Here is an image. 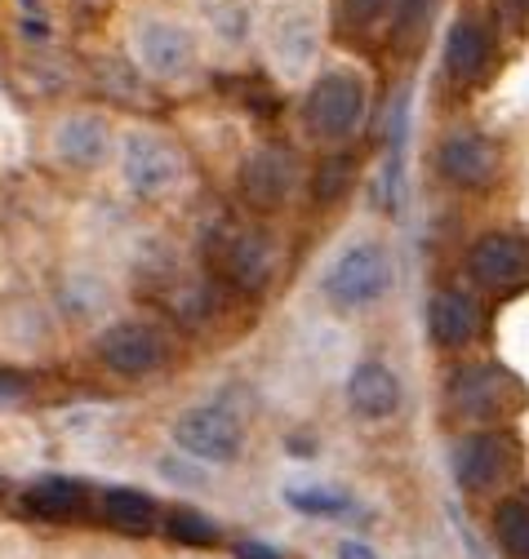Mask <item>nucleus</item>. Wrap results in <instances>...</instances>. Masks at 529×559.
<instances>
[{"instance_id": "nucleus-1", "label": "nucleus", "mask_w": 529, "mask_h": 559, "mask_svg": "<svg viewBox=\"0 0 529 559\" xmlns=\"http://www.w3.org/2000/svg\"><path fill=\"white\" fill-rule=\"evenodd\" d=\"M391 285H396V262H391L387 245L374 236H361V240L343 245L334 253V262L325 266L320 298L334 311L361 316V311H374L391 294Z\"/></svg>"}, {"instance_id": "nucleus-2", "label": "nucleus", "mask_w": 529, "mask_h": 559, "mask_svg": "<svg viewBox=\"0 0 529 559\" xmlns=\"http://www.w3.org/2000/svg\"><path fill=\"white\" fill-rule=\"evenodd\" d=\"M129 62L148 81L183 85L201 67V45H196V32L187 23L169 14H139L129 23Z\"/></svg>"}, {"instance_id": "nucleus-3", "label": "nucleus", "mask_w": 529, "mask_h": 559, "mask_svg": "<svg viewBox=\"0 0 529 559\" xmlns=\"http://www.w3.org/2000/svg\"><path fill=\"white\" fill-rule=\"evenodd\" d=\"M116 174L139 200H169L187 182V156L161 129H125L116 143Z\"/></svg>"}, {"instance_id": "nucleus-4", "label": "nucleus", "mask_w": 529, "mask_h": 559, "mask_svg": "<svg viewBox=\"0 0 529 559\" xmlns=\"http://www.w3.org/2000/svg\"><path fill=\"white\" fill-rule=\"evenodd\" d=\"M262 53H268V67L277 72L281 85H303L311 81L316 62L325 53V23L320 10L298 0V5H285L272 23L268 36H262Z\"/></svg>"}, {"instance_id": "nucleus-5", "label": "nucleus", "mask_w": 529, "mask_h": 559, "mask_svg": "<svg viewBox=\"0 0 529 559\" xmlns=\"http://www.w3.org/2000/svg\"><path fill=\"white\" fill-rule=\"evenodd\" d=\"M174 449L205 466H232L245 453V417L227 400L191 404L174 423Z\"/></svg>"}, {"instance_id": "nucleus-6", "label": "nucleus", "mask_w": 529, "mask_h": 559, "mask_svg": "<svg viewBox=\"0 0 529 559\" xmlns=\"http://www.w3.org/2000/svg\"><path fill=\"white\" fill-rule=\"evenodd\" d=\"M365 107H369L365 81L356 72H348V67H334V72L311 81V90L303 98V124L320 143H348L365 124Z\"/></svg>"}, {"instance_id": "nucleus-7", "label": "nucleus", "mask_w": 529, "mask_h": 559, "mask_svg": "<svg viewBox=\"0 0 529 559\" xmlns=\"http://www.w3.org/2000/svg\"><path fill=\"white\" fill-rule=\"evenodd\" d=\"M445 400L458 417H468V423H498V417H512L520 413L525 404V382L503 369V365H462L454 369L449 386H445Z\"/></svg>"}, {"instance_id": "nucleus-8", "label": "nucleus", "mask_w": 529, "mask_h": 559, "mask_svg": "<svg viewBox=\"0 0 529 559\" xmlns=\"http://www.w3.org/2000/svg\"><path fill=\"white\" fill-rule=\"evenodd\" d=\"M303 182V165H298V152L285 147V143H258L245 152L240 169H236V187L245 195L249 209L258 214H277L294 200Z\"/></svg>"}, {"instance_id": "nucleus-9", "label": "nucleus", "mask_w": 529, "mask_h": 559, "mask_svg": "<svg viewBox=\"0 0 529 559\" xmlns=\"http://www.w3.org/2000/svg\"><path fill=\"white\" fill-rule=\"evenodd\" d=\"M210 266L236 294H262L277 275V245L254 227H223L210 240Z\"/></svg>"}, {"instance_id": "nucleus-10", "label": "nucleus", "mask_w": 529, "mask_h": 559, "mask_svg": "<svg viewBox=\"0 0 529 559\" xmlns=\"http://www.w3.org/2000/svg\"><path fill=\"white\" fill-rule=\"evenodd\" d=\"M94 352L120 378H152L169 365V337L148 320H116L98 333Z\"/></svg>"}, {"instance_id": "nucleus-11", "label": "nucleus", "mask_w": 529, "mask_h": 559, "mask_svg": "<svg viewBox=\"0 0 529 559\" xmlns=\"http://www.w3.org/2000/svg\"><path fill=\"white\" fill-rule=\"evenodd\" d=\"M116 143H120V133L98 111H68L49 129V156L58 165H68V169H81V174L111 165Z\"/></svg>"}, {"instance_id": "nucleus-12", "label": "nucleus", "mask_w": 529, "mask_h": 559, "mask_svg": "<svg viewBox=\"0 0 529 559\" xmlns=\"http://www.w3.org/2000/svg\"><path fill=\"white\" fill-rule=\"evenodd\" d=\"M468 275L485 294H516L529 289V236L494 231L468 249Z\"/></svg>"}, {"instance_id": "nucleus-13", "label": "nucleus", "mask_w": 529, "mask_h": 559, "mask_svg": "<svg viewBox=\"0 0 529 559\" xmlns=\"http://www.w3.org/2000/svg\"><path fill=\"white\" fill-rule=\"evenodd\" d=\"M454 479L462 493H490L494 484H503L516 466V453H512V440L498 436V431H477V436H462L454 444Z\"/></svg>"}, {"instance_id": "nucleus-14", "label": "nucleus", "mask_w": 529, "mask_h": 559, "mask_svg": "<svg viewBox=\"0 0 529 559\" xmlns=\"http://www.w3.org/2000/svg\"><path fill=\"white\" fill-rule=\"evenodd\" d=\"M498 165H503L498 147L477 129H454V133L440 138V147H436V174L454 187H468V191L490 187Z\"/></svg>"}, {"instance_id": "nucleus-15", "label": "nucleus", "mask_w": 529, "mask_h": 559, "mask_svg": "<svg viewBox=\"0 0 529 559\" xmlns=\"http://www.w3.org/2000/svg\"><path fill=\"white\" fill-rule=\"evenodd\" d=\"M405 404L401 378L387 360H361L348 373V408L361 417V423H387Z\"/></svg>"}, {"instance_id": "nucleus-16", "label": "nucleus", "mask_w": 529, "mask_h": 559, "mask_svg": "<svg viewBox=\"0 0 529 559\" xmlns=\"http://www.w3.org/2000/svg\"><path fill=\"white\" fill-rule=\"evenodd\" d=\"M481 302L462 289H436L427 298V337L445 352H458V346H468L481 337Z\"/></svg>"}, {"instance_id": "nucleus-17", "label": "nucleus", "mask_w": 529, "mask_h": 559, "mask_svg": "<svg viewBox=\"0 0 529 559\" xmlns=\"http://www.w3.org/2000/svg\"><path fill=\"white\" fill-rule=\"evenodd\" d=\"M494 58V36L481 19H458L445 36V76L454 85H477Z\"/></svg>"}, {"instance_id": "nucleus-18", "label": "nucleus", "mask_w": 529, "mask_h": 559, "mask_svg": "<svg viewBox=\"0 0 529 559\" xmlns=\"http://www.w3.org/2000/svg\"><path fill=\"white\" fill-rule=\"evenodd\" d=\"M85 507H90V484L72 479V475H40L23 493V511L32 520H49V524H68V520L85 515Z\"/></svg>"}, {"instance_id": "nucleus-19", "label": "nucleus", "mask_w": 529, "mask_h": 559, "mask_svg": "<svg viewBox=\"0 0 529 559\" xmlns=\"http://www.w3.org/2000/svg\"><path fill=\"white\" fill-rule=\"evenodd\" d=\"M103 520L120 533H152L161 524V502L143 488H107Z\"/></svg>"}, {"instance_id": "nucleus-20", "label": "nucleus", "mask_w": 529, "mask_h": 559, "mask_svg": "<svg viewBox=\"0 0 529 559\" xmlns=\"http://www.w3.org/2000/svg\"><path fill=\"white\" fill-rule=\"evenodd\" d=\"M494 537L507 559H529V493H512L494 507Z\"/></svg>"}, {"instance_id": "nucleus-21", "label": "nucleus", "mask_w": 529, "mask_h": 559, "mask_svg": "<svg viewBox=\"0 0 529 559\" xmlns=\"http://www.w3.org/2000/svg\"><path fill=\"white\" fill-rule=\"evenodd\" d=\"M58 302H62V311H68L72 320H98L111 298H107V285L94 271H72L68 280H62Z\"/></svg>"}, {"instance_id": "nucleus-22", "label": "nucleus", "mask_w": 529, "mask_h": 559, "mask_svg": "<svg viewBox=\"0 0 529 559\" xmlns=\"http://www.w3.org/2000/svg\"><path fill=\"white\" fill-rule=\"evenodd\" d=\"M165 533L191 550H201V546H219L223 542V528L205 515V511H196V507H174L165 515Z\"/></svg>"}, {"instance_id": "nucleus-23", "label": "nucleus", "mask_w": 529, "mask_h": 559, "mask_svg": "<svg viewBox=\"0 0 529 559\" xmlns=\"http://www.w3.org/2000/svg\"><path fill=\"white\" fill-rule=\"evenodd\" d=\"M205 23L223 45H240L249 36V10L245 0H205Z\"/></svg>"}, {"instance_id": "nucleus-24", "label": "nucleus", "mask_w": 529, "mask_h": 559, "mask_svg": "<svg viewBox=\"0 0 529 559\" xmlns=\"http://www.w3.org/2000/svg\"><path fill=\"white\" fill-rule=\"evenodd\" d=\"M285 502L298 507L303 515H316V520H339L352 511V498L339 493V488H290Z\"/></svg>"}, {"instance_id": "nucleus-25", "label": "nucleus", "mask_w": 529, "mask_h": 559, "mask_svg": "<svg viewBox=\"0 0 529 559\" xmlns=\"http://www.w3.org/2000/svg\"><path fill=\"white\" fill-rule=\"evenodd\" d=\"M391 5H396V0H339V14H343V23H348V27L369 32L378 19H387V14H391Z\"/></svg>"}, {"instance_id": "nucleus-26", "label": "nucleus", "mask_w": 529, "mask_h": 559, "mask_svg": "<svg viewBox=\"0 0 529 559\" xmlns=\"http://www.w3.org/2000/svg\"><path fill=\"white\" fill-rule=\"evenodd\" d=\"M432 5L436 0H396V36H414V32H423V23L432 19Z\"/></svg>"}, {"instance_id": "nucleus-27", "label": "nucleus", "mask_w": 529, "mask_h": 559, "mask_svg": "<svg viewBox=\"0 0 529 559\" xmlns=\"http://www.w3.org/2000/svg\"><path fill=\"white\" fill-rule=\"evenodd\" d=\"M27 395V382L19 373H0V404H19Z\"/></svg>"}, {"instance_id": "nucleus-28", "label": "nucleus", "mask_w": 529, "mask_h": 559, "mask_svg": "<svg viewBox=\"0 0 529 559\" xmlns=\"http://www.w3.org/2000/svg\"><path fill=\"white\" fill-rule=\"evenodd\" d=\"M498 14L512 27H520V23H529V0H498Z\"/></svg>"}, {"instance_id": "nucleus-29", "label": "nucleus", "mask_w": 529, "mask_h": 559, "mask_svg": "<svg viewBox=\"0 0 529 559\" xmlns=\"http://www.w3.org/2000/svg\"><path fill=\"white\" fill-rule=\"evenodd\" d=\"M240 559H281V550L262 546V542H245V546H240Z\"/></svg>"}, {"instance_id": "nucleus-30", "label": "nucleus", "mask_w": 529, "mask_h": 559, "mask_svg": "<svg viewBox=\"0 0 529 559\" xmlns=\"http://www.w3.org/2000/svg\"><path fill=\"white\" fill-rule=\"evenodd\" d=\"M339 559H378V555H374L365 542H343V546H339Z\"/></svg>"}, {"instance_id": "nucleus-31", "label": "nucleus", "mask_w": 529, "mask_h": 559, "mask_svg": "<svg viewBox=\"0 0 529 559\" xmlns=\"http://www.w3.org/2000/svg\"><path fill=\"white\" fill-rule=\"evenodd\" d=\"M0 488H5V479H0Z\"/></svg>"}]
</instances>
